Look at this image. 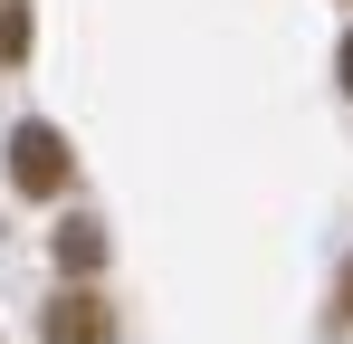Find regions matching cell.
<instances>
[{"label":"cell","instance_id":"1","mask_svg":"<svg viewBox=\"0 0 353 344\" xmlns=\"http://www.w3.org/2000/svg\"><path fill=\"white\" fill-rule=\"evenodd\" d=\"M0 172H10V191H19V201H67V191H77V144H67L58 124L19 115V124H10V144H0Z\"/></svg>","mask_w":353,"mask_h":344},{"label":"cell","instance_id":"2","mask_svg":"<svg viewBox=\"0 0 353 344\" xmlns=\"http://www.w3.org/2000/svg\"><path fill=\"white\" fill-rule=\"evenodd\" d=\"M39 344H115V306L96 278H58L39 306Z\"/></svg>","mask_w":353,"mask_h":344},{"label":"cell","instance_id":"3","mask_svg":"<svg viewBox=\"0 0 353 344\" xmlns=\"http://www.w3.org/2000/svg\"><path fill=\"white\" fill-rule=\"evenodd\" d=\"M48 258H58V278H105V258H115V229L96 220V211H67L48 229Z\"/></svg>","mask_w":353,"mask_h":344},{"label":"cell","instance_id":"4","mask_svg":"<svg viewBox=\"0 0 353 344\" xmlns=\"http://www.w3.org/2000/svg\"><path fill=\"white\" fill-rule=\"evenodd\" d=\"M29 48H39V10L29 0H0V77L29 67Z\"/></svg>","mask_w":353,"mask_h":344},{"label":"cell","instance_id":"5","mask_svg":"<svg viewBox=\"0 0 353 344\" xmlns=\"http://www.w3.org/2000/svg\"><path fill=\"white\" fill-rule=\"evenodd\" d=\"M334 325H353V249H344V268H334V306H325Z\"/></svg>","mask_w":353,"mask_h":344},{"label":"cell","instance_id":"6","mask_svg":"<svg viewBox=\"0 0 353 344\" xmlns=\"http://www.w3.org/2000/svg\"><path fill=\"white\" fill-rule=\"evenodd\" d=\"M334 86L353 96V29H344V48H334Z\"/></svg>","mask_w":353,"mask_h":344}]
</instances>
